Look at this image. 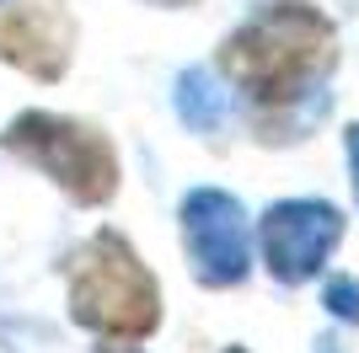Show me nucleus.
Wrapping results in <instances>:
<instances>
[{
  "instance_id": "f257e3e1",
  "label": "nucleus",
  "mask_w": 359,
  "mask_h": 353,
  "mask_svg": "<svg viewBox=\"0 0 359 353\" xmlns=\"http://www.w3.org/2000/svg\"><path fill=\"white\" fill-rule=\"evenodd\" d=\"M332 64H338V32L306 0L263 6L220 48V70L263 123H285L300 102H316Z\"/></svg>"
},
{
  "instance_id": "f03ea898",
  "label": "nucleus",
  "mask_w": 359,
  "mask_h": 353,
  "mask_svg": "<svg viewBox=\"0 0 359 353\" xmlns=\"http://www.w3.org/2000/svg\"><path fill=\"white\" fill-rule=\"evenodd\" d=\"M70 316L118 342H140L161 326V289L118 230H97L70 257Z\"/></svg>"
},
{
  "instance_id": "7ed1b4c3",
  "label": "nucleus",
  "mask_w": 359,
  "mask_h": 353,
  "mask_svg": "<svg viewBox=\"0 0 359 353\" xmlns=\"http://www.w3.org/2000/svg\"><path fill=\"white\" fill-rule=\"evenodd\" d=\"M6 150L54 176L75 204H107L118 193V155L107 145V134H97L81 118L65 113H22L6 129Z\"/></svg>"
},
{
  "instance_id": "20e7f679",
  "label": "nucleus",
  "mask_w": 359,
  "mask_h": 353,
  "mask_svg": "<svg viewBox=\"0 0 359 353\" xmlns=\"http://www.w3.org/2000/svg\"><path fill=\"white\" fill-rule=\"evenodd\" d=\"M182 247L194 279L210 289H236L252 273V220L220 188H194L182 198Z\"/></svg>"
},
{
  "instance_id": "39448f33",
  "label": "nucleus",
  "mask_w": 359,
  "mask_h": 353,
  "mask_svg": "<svg viewBox=\"0 0 359 353\" xmlns=\"http://www.w3.org/2000/svg\"><path fill=\"white\" fill-rule=\"evenodd\" d=\"M344 241V214L322 198H285L273 204L257 225L263 263L279 284H306L327 268L332 247Z\"/></svg>"
},
{
  "instance_id": "423d86ee",
  "label": "nucleus",
  "mask_w": 359,
  "mask_h": 353,
  "mask_svg": "<svg viewBox=\"0 0 359 353\" xmlns=\"http://www.w3.org/2000/svg\"><path fill=\"white\" fill-rule=\"evenodd\" d=\"M75 54V22L65 0H11L0 16V59L22 75L60 81Z\"/></svg>"
},
{
  "instance_id": "0eeeda50",
  "label": "nucleus",
  "mask_w": 359,
  "mask_h": 353,
  "mask_svg": "<svg viewBox=\"0 0 359 353\" xmlns=\"http://www.w3.org/2000/svg\"><path fill=\"white\" fill-rule=\"evenodd\" d=\"M172 102H177L182 123L198 134H215L225 123V113H231V97H225L220 75L210 70V64H194V70L177 75V91H172Z\"/></svg>"
},
{
  "instance_id": "6e6552de",
  "label": "nucleus",
  "mask_w": 359,
  "mask_h": 353,
  "mask_svg": "<svg viewBox=\"0 0 359 353\" xmlns=\"http://www.w3.org/2000/svg\"><path fill=\"white\" fill-rule=\"evenodd\" d=\"M327 310L344 316V321H359V284L354 279H332L327 284Z\"/></svg>"
},
{
  "instance_id": "1a4fd4ad",
  "label": "nucleus",
  "mask_w": 359,
  "mask_h": 353,
  "mask_svg": "<svg viewBox=\"0 0 359 353\" xmlns=\"http://www.w3.org/2000/svg\"><path fill=\"white\" fill-rule=\"evenodd\" d=\"M348 166H354V193H359V123L348 129Z\"/></svg>"
},
{
  "instance_id": "9d476101",
  "label": "nucleus",
  "mask_w": 359,
  "mask_h": 353,
  "mask_svg": "<svg viewBox=\"0 0 359 353\" xmlns=\"http://www.w3.org/2000/svg\"><path fill=\"white\" fill-rule=\"evenodd\" d=\"M102 353H140L135 342H102Z\"/></svg>"
},
{
  "instance_id": "9b49d317",
  "label": "nucleus",
  "mask_w": 359,
  "mask_h": 353,
  "mask_svg": "<svg viewBox=\"0 0 359 353\" xmlns=\"http://www.w3.org/2000/svg\"><path fill=\"white\" fill-rule=\"evenodd\" d=\"M150 6H194V0H150Z\"/></svg>"
}]
</instances>
